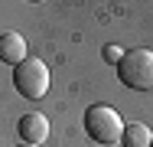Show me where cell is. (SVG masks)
Here are the masks:
<instances>
[{
    "label": "cell",
    "instance_id": "cell-5",
    "mask_svg": "<svg viewBox=\"0 0 153 147\" xmlns=\"http://www.w3.org/2000/svg\"><path fill=\"white\" fill-rule=\"evenodd\" d=\"M26 56V39L20 36V33H0V62H7V65H20Z\"/></svg>",
    "mask_w": 153,
    "mask_h": 147
},
{
    "label": "cell",
    "instance_id": "cell-2",
    "mask_svg": "<svg viewBox=\"0 0 153 147\" xmlns=\"http://www.w3.org/2000/svg\"><path fill=\"white\" fill-rule=\"evenodd\" d=\"M85 134L94 144H121L124 121L111 105H91L85 111Z\"/></svg>",
    "mask_w": 153,
    "mask_h": 147
},
{
    "label": "cell",
    "instance_id": "cell-4",
    "mask_svg": "<svg viewBox=\"0 0 153 147\" xmlns=\"http://www.w3.org/2000/svg\"><path fill=\"white\" fill-rule=\"evenodd\" d=\"M16 131H20L23 144H36V147H39L46 137H49V118L42 115V111H30V115L20 118Z\"/></svg>",
    "mask_w": 153,
    "mask_h": 147
},
{
    "label": "cell",
    "instance_id": "cell-1",
    "mask_svg": "<svg viewBox=\"0 0 153 147\" xmlns=\"http://www.w3.org/2000/svg\"><path fill=\"white\" fill-rule=\"evenodd\" d=\"M117 79L134 92L153 88V49H127L117 62Z\"/></svg>",
    "mask_w": 153,
    "mask_h": 147
},
{
    "label": "cell",
    "instance_id": "cell-9",
    "mask_svg": "<svg viewBox=\"0 0 153 147\" xmlns=\"http://www.w3.org/2000/svg\"><path fill=\"white\" fill-rule=\"evenodd\" d=\"M150 147H153V144H150Z\"/></svg>",
    "mask_w": 153,
    "mask_h": 147
},
{
    "label": "cell",
    "instance_id": "cell-6",
    "mask_svg": "<svg viewBox=\"0 0 153 147\" xmlns=\"http://www.w3.org/2000/svg\"><path fill=\"white\" fill-rule=\"evenodd\" d=\"M121 144L124 147H150L153 144V131L143 124V121H127V124H124Z\"/></svg>",
    "mask_w": 153,
    "mask_h": 147
},
{
    "label": "cell",
    "instance_id": "cell-3",
    "mask_svg": "<svg viewBox=\"0 0 153 147\" xmlns=\"http://www.w3.org/2000/svg\"><path fill=\"white\" fill-rule=\"evenodd\" d=\"M13 85H16V92H20L23 98H30V101L46 98V92H49V65H46L42 59H23V62L13 69Z\"/></svg>",
    "mask_w": 153,
    "mask_h": 147
},
{
    "label": "cell",
    "instance_id": "cell-8",
    "mask_svg": "<svg viewBox=\"0 0 153 147\" xmlns=\"http://www.w3.org/2000/svg\"><path fill=\"white\" fill-rule=\"evenodd\" d=\"M16 147H36V144H16Z\"/></svg>",
    "mask_w": 153,
    "mask_h": 147
},
{
    "label": "cell",
    "instance_id": "cell-7",
    "mask_svg": "<svg viewBox=\"0 0 153 147\" xmlns=\"http://www.w3.org/2000/svg\"><path fill=\"white\" fill-rule=\"evenodd\" d=\"M121 56H124L121 46H104V59H108V62H114V65H117V62H121Z\"/></svg>",
    "mask_w": 153,
    "mask_h": 147
}]
</instances>
